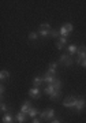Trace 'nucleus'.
Returning a JSON list of instances; mask_svg holds the SVG:
<instances>
[{"instance_id":"f257e3e1","label":"nucleus","mask_w":86,"mask_h":123,"mask_svg":"<svg viewBox=\"0 0 86 123\" xmlns=\"http://www.w3.org/2000/svg\"><path fill=\"white\" fill-rule=\"evenodd\" d=\"M44 93L48 94V96L51 97V98H53V100L59 98V96H60V90H56L53 85H48L47 88L44 89Z\"/></svg>"},{"instance_id":"f03ea898","label":"nucleus","mask_w":86,"mask_h":123,"mask_svg":"<svg viewBox=\"0 0 86 123\" xmlns=\"http://www.w3.org/2000/svg\"><path fill=\"white\" fill-rule=\"evenodd\" d=\"M77 101H78V97L68 96V97H66L64 100H63V105H64L66 108H75V105H77Z\"/></svg>"},{"instance_id":"7ed1b4c3","label":"nucleus","mask_w":86,"mask_h":123,"mask_svg":"<svg viewBox=\"0 0 86 123\" xmlns=\"http://www.w3.org/2000/svg\"><path fill=\"white\" fill-rule=\"evenodd\" d=\"M73 29H74V26L71 25V23H64L63 26L60 27V30H59V33H60V36L61 37H66L67 38V36L73 31Z\"/></svg>"},{"instance_id":"20e7f679","label":"nucleus","mask_w":86,"mask_h":123,"mask_svg":"<svg viewBox=\"0 0 86 123\" xmlns=\"http://www.w3.org/2000/svg\"><path fill=\"white\" fill-rule=\"evenodd\" d=\"M53 116H55V111L52 108H48V110L40 112V118L47 119V120H53Z\"/></svg>"},{"instance_id":"39448f33","label":"nucleus","mask_w":86,"mask_h":123,"mask_svg":"<svg viewBox=\"0 0 86 123\" xmlns=\"http://www.w3.org/2000/svg\"><path fill=\"white\" fill-rule=\"evenodd\" d=\"M77 53H78V57H77V60H75V62L79 64V63H81L83 59H86V45H82V47H79Z\"/></svg>"},{"instance_id":"423d86ee","label":"nucleus","mask_w":86,"mask_h":123,"mask_svg":"<svg viewBox=\"0 0 86 123\" xmlns=\"http://www.w3.org/2000/svg\"><path fill=\"white\" fill-rule=\"evenodd\" d=\"M59 62H60V63H63L66 67H70L71 64H73V59H71L68 55H64V53L59 57Z\"/></svg>"},{"instance_id":"0eeeda50","label":"nucleus","mask_w":86,"mask_h":123,"mask_svg":"<svg viewBox=\"0 0 86 123\" xmlns=\"http://www.w3.org/2000/svg\"><path fill=\"white\" fill-rule=\"evenodd\" d=\"M85 105H86L85 98H82V97H78V101H77V105H75V110H77L78 112H81V111L85 108Z\"/></svg>"},{"instance_id":"6e6552de","label":"nucleus","mask_w":86,"mask_h":123,"mask_svg":"<svg viewBox=\"0 0 86 123\" xmlns=\"http://www.w3.org/2000/svg\"><path fill=\"white\" fill-rule=\"evenodd\" d=\"M40 94H41V90H40V88H36V86H33V88L29 90V96L33 97V98H38Z\"/></svg>"},{"instance_id":"1a4fd4ad","label":"nucleus","mask_w":86,"mask_h":123,"mask_svg":"<svg viewBox=\"0 0 86 123\" xmlns=\"http://www.w3.org/2000/svg\"><path fill=\"white\" fill-rule=\"evenodd\" d=\"M56 75H51V74H45L44 75V82H47L48 85H52V84H55V81H56Z\"/></svg>"},{"instance_id":"9d476101","label":"nucleus","mask_w":86,"mask_h":123,"mask_svg":"<svg viewBox=\"0 0 86 123\" xmlns=\"http://www.w3.org/2000/svg\"><path fill=\"white\" fill-rule=\"evenodd\" d=\"M56 68H57V63H56V62L49 63V66H48V74L56 75Z\"/></svg>"},{"instance_id":"9b49d317","label":"nucleus","mask_w":86,"mask_h":123,"mask_svg":"<svg viewBox=\"0 0 86 123\" xmlns=\"http://www.w3.org/2000/svg\"><path fill=\"white\" fill-rule=\"evenodd\" d=\"M30 101H25V103H23V105L21 107V112L22 114H26L27 115V111L30 110Z\"/></svg>"},{"instance_id":"f8f14e48","label":"nucleus","mask_w":86,"mask_h":123,"mask_svg":"<svg viewBox=\"0 0 86 123\" xmlns=\"http://www.w3.org/2000/svg\"><path fill=\"white\" fill-rule=\"evenodd\" d=\"M38 114H40L38 110H37V108H34V107H30V110L27 111V116H30V118H36Z\"/></svg>"},{"instance_id":"ddd939ff","label":"nucleus","mask_w":86,"mask_h":123,"mask_svg":"<svg viewBox=\"0 0 86 123\" xmlns=\"http://www.w3.org/2000/svg\"><path fill=\"white\" fill-rule=\"evenodd\" d=\"M38 36H41V37H49L51 36V29H38Z\"/></svg>"},{"instance_id":"4468645a","label":"nucleus","mask_w":86,"mask_h":123,"mask_svg":"<svg viewBox=\"0 0 86 123\" xmlns=\"http://www.w3.org/2000/svg\"><path fill=\"white\" fill-rule=\"evenodd\" d=\"M44 82V77H36L33 79V85H34L36 88H40V85Z\"/></svg>"},{"instance_id":"2eb2a0df","label":"nucleus","mask_w":86,"mask_h":123,"mask_svg":"<svg viewBox=\"0 0 86 123\" xmlns=\"http://www.w3.org/2000/svg\"><path fill=\"white\" fill-rule=\"evenodd\" d=\"M1 120H3V123H14V118L10 114H6Z\"/></svg>"},{"instance_id":"dca6fc26","label":"nucleus","mask_w":86,"mask_h":123,"mask_svg":"<svg viewBox=\"0 0 86 123\" xmlns=\"http://www.w3.org/2000/svg\"><path fill=\"white\" fill-rule=\"evenodd\" d=\"M17 122H18V123H25V122H26V114H22V112H19V114L17 115Z\"/></svg>"},{"instance_id":"f3484780","label":"nucleus","mask_w":86,"mask_h":123,"mask_svg":"<svg viewBox=\"0 0 86 123\" xmlns=\"http://www.w3.org/2000/svg\"><path fill=\"white\" fill-rule=\"evenodd\" d=\"M67 48H68V53H70V55H74V53H77V52H78V47H77L75 44L68 45Z\"/></svg>"},{"instance_id":"a211bd4d","label":"nucleus","mask_w":86,"mask_h":123,"mask_svg":"<svg viewBox=\"0 0 86 123\" xmlns=\"http://www.w3.org/2000/svg\"><path fill=\"white\" fill-rule=\"evenodd\" d=\"M8 78H10V73L8 71L3 70L1 73H0V79H1V81H7Z\"/></svg>"},{"instance_id":"6ab92c4d","label":"nucleus","mask_w":86,"mask_h":123,"mask_svg":"<svg viewBox=\"0 0 86 123\" xmlns=\"http://www.w3.org/2000/svg\"><path fill=\"white\" fill-rule=\"evenodd\" d=\"M52 85L55 86L56 90H60V88H61V82H60V79H56V81H55V84H52Z\"/></svg>"},{"instance_id":"aec40b11","label":"nucleus","mask_w":86,"mask_h":123,"mask_svg":"<svg viewBox=\"0 0 86 123\" xmlns=\"http://www.w3.org/2000/svg\"><path fill=\"white\" fill-rule=\"evenodd\" d=\"M59 36H60V33H59L57 30H52L51 29V36H49V37H52V38H57Z\"/></svg>"},{"instance_id":"412c9836","label":"nucleus","mask_w":86,"mask_h":123,"mask_svg":"<svg viewBox=\"0 0 86 123\" xmlns=\"http://www.w3.org/2000/svg\"><path fill=\"white\" fill-rule=\"evenodd\" d=\"M37 38H38V33H36V31L29 33V40H37Z\"/></svg>"},{"instance_id":"4be33fe9","label":"nucleus","mask_w":86,"mask_h":123,"mask_svg":"<svg viewBox=\"0 0 86 123\" xmlns=\"http://www.w3.org/2000/svg\"><path fill=\"white\" fill-rule=\"evenodd\" d=\"M40 29H51V27H49V23L48 22H44L40 25Z\"/></svg>"},{"instance_id":"5701e85b","label":"nucleus","mask_w":86,"mask_h":123,"mask_svg":"<svg viewBox=\"0 0 86 123\" xmlns=\"http://www.w3.org/2000/svg\"><path fill=\"white\" fill-rule=\"evenodd\" d=\"M0 110H1V112H7V110H8V108H7V105H6L4 103H1V105H0Z\"/></svg>"},{"instance_id":"b1692460","label":"nucleus","mask_w":86,"mask_h":123,"mask_svg":"<svg viewBox=\"0 0 86 123\" xmlns=\"http://www.w3.org/2000/svg\"><path fill=\"white\" fill-rule=\"evenodd\" d=\"M59 43H61L63 45H66L67 44V38H66V37H60V38H59Z\"/></svg>"},{"instance_id":"393cba45","label":"nucleus","mask_w":86,"mask_h":123,"mask_svg":"<svg viewBox=\"0 0 86 123\" xmlns=\"http://www.w3.org/2000/svg\"><path fill=\"white\" fill-rule=\"evenodd\" d=\"M63 47H64V45L61 44V43H59V41H57V43H56V48L59 49V51H61V49H63Z\"/></svg>"},{"instance_id":"a878e982","label":"nucleus","mask_w":86,"mask_h":123,"mask_svg":"<svg viewBox=\"0 0 86 123\" xmlns=\"http://www.w3.org/2000/svg\"><path fill=\"white\" fill-rule=\"evenodd\" d=\"M79 64H81V66L83 67V68H86V59H83V60H82L81 63H79Z\"/></svg>"},{"instance_id":"bb28decb","label":"nucleus","mask_w":86,"mask_h":123,"mask_svg":"<svg viewBox=\"0 0 86 123\" xmlns=\"http://www.w3.org/2000/svg\"><path fill=\"white\" fill-rule=\"evenodd\" d=\"M31 123H41V120H40L38 118H33V120H31Z\"/></svg>"},{"instance_id":"cd10ccee","label":"nucleus","mask_w":86,"mask_h":123,"mask_svg":"<svg viewBox=\"0 0 86 123\" xmlns=\"http://www.w3.org/2000/svg\"><path fill=\"white\" fill-rule=\"evenodd\" d=\"M3 93H4V86H3V85H1V86H0V94H1V96H3Z\"/></svg>"},{"instance_id":"c85d7f7f","label":"nucleus","mask_w":86,"mask_h":123,"mask_svg":"<svg viewBox=\"0 0 86 123\" xmlns=\"http://www.w3.org/2000/svg\"><path fill=\"white\" fill-rule=\"evenodd\" d=\"M51 123H60V120L59 119H53V120H51Z\"/></svg>"}]
</instances>
